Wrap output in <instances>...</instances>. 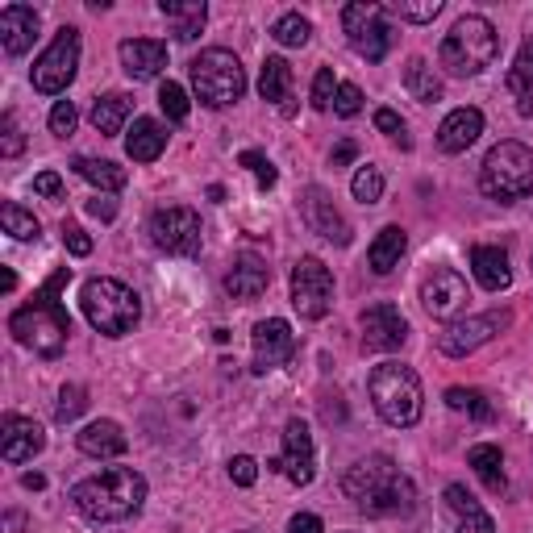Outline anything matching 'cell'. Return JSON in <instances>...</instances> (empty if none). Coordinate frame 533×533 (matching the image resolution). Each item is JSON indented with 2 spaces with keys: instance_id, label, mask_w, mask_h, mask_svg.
Here are the masks:
<instances>
[{
  "instance_id": "1",
  "label": "cell",
  "mask_w": 533,
  "mask_h": 533,
  "mask_svg": "<svg viewBox=\"0 0 533 533\" xmlns=\"http://www.w3.org/2000/svg\"><path fill=\"white\" fill-rule=\"evenodd\" d=\"M342 492L371 517H404V513H413V504H417L413 479L400 475V467L388 454H367V459L354 463L342 475Z\"/></svg>"
},
{
  "instance_id": "2",
  "label": "cell",
  "mask_w": 533,
  "mask_h": 533,
  "mask_svg": "<svg viewBox=\"0 0 533 533\" xmlns=\"http://www.w3.org/2000/svg\"><path fill=\"white\" fill-rule=\"evenodd\" d=\"M67 279H71V267H59L42 284V292L30 304H25V309H17L9 317L13 338L21 346H30L34 354H42V359H59L63 346H67V334H71V317H67V309L59 304V292H63Z\"/></svg>"
},
{
  "instance_id": "3",
  "label": "cell",
  "mask_w": 533,
  "mask_h": 533,
  "mask_svg": "<svg viewBox=\"0 0 533 533\" xmlns=\"http://www.w3.org/2000/svg\"><path fill=\"white\" fill-rule=\"evenodd\" d=\"M71 500L80 517L96 525H113V521H130L142 500H146V479L134 467H109L100 475H88L71 488Z\"/></svg>"
},
{
  "instance_id": "4",
  "label": "cell",
  "mask_w": 533,
  "mask_h": 533,
  "mask_svg": "<svg viewBox=\"0 0 533 533\" xmlns=\"http://www.w3.org/2000/svg\"><path fill=\"white\" fill-rule=\"evenodd\" d=\"M496 55H500V34H496V25L479 13H467L454 21V30L438 46V63L450 75H459V80L488 71L496 63Z\"/></svg>"
},
{
  "instance_id": "5",
  "label": "cell",
  "mask_w": 533,
  "mask_h": 533,
  "mask_svg": "<svg viewBox=\"0 0 533 533\" xmlns=\"http://www.w3.org/2000/svg\"><path fill=\"white\" fill-rule=\"evenodd\" d=\"M367 392H371V404H375V413L384 417L388 425L396 429H409L421 421V375L413 367H404L396 359L388 363H379L367 379Z\"/></svg>"
},
{
  "instance_id": "6",
  "label": "cell",
  "mask_w": 533,
  "mask_h": 533,
  "mask_svg": "<svg viewBox=\"0 0 533 533\" xmlns=\"http://www.w3.org/2000/svg\"><path fill=\"white\" fill-rule=\"evenodd\" d=\"M80 304H84L88 325L105 338H125L142 317V304H138L134 288H125L121 279H109V275L88 279L84 292H80Z\"/></svg>"
},
{
  "instance_id": "7",
  "label": "cell",
  "mask_w": 533,
  "mask_h": 533,
  "mask_svg": "<svg viewBox=\"0 0 533 533\" xmlns=\"http://www.w3.org/2000/svg\"><path fill=\"white\" fill-rule=\"evenodd\" d=\"M188 75H192L196 100L209 109L234 105V100H242V92H246V71H242L234 50H225V46L200 50V55L188 63Z\"/></svg>"
},
{
  "instance_id": "8",
  "label": "cell",
  "mask_w": 533,
  "mask_h": 533,
  "mask_svg": "<svg viewBox=\"0 0 533 533\" xmlns=\"http://www.w3.org/2000/svg\"><path fill=\"white\" fill-rule=\"evenodd\" d=\"M479 188L484 196L513 205V200L533 192V150L525 142H500L488 150L484 167H479Z\"/></svg>"
},
{
  "instance_id": "9",
  "label": "cell",
  "mask_w": 533,
  "mask_h": 533,
  "mask_svg": "<svg viewBox=\"0 0 533 533\" xmlns=\"http://www.w3.org/2000/svg\"><path fill=\"white\" fill-rule=\"evenodd\" d=\"M342 30L354 55H363L367 63H379L392 50L396 30L388 25V9L371 5V0H354V5L342 9Z\"/></svg>"
},
{
  "instance_id": "10",
  "label": "cell",
  "mask_w": 533,
  "mask_h": 533,
  "mask_svg": "<svg viewBox=\"0 0 533 533\" xmlns=\"http://www.w3.org/2000/svg\"><path fill=\"white\" fill-rule=\"evenodd\" d=\"M75 67H80V30H75V25H63V30L55 34V42L38 55L30 80L42 96H59L75 80Z\"/></svg>"
},
{
  "instance_id": "11",
  "label": "cell",
  "mask_w": 533,
  "mask_h": 533,
  "mask_svg": "<svg viewBox=\"0 0 533 533\" xmlns=\"http://www.w3.org/2000/svg\"><path fill=\"white\" fill-rule=\"evenodd\" d=\"M513 325L509 309H492V313H479V317H463V321H450L446 334H438V350L450 354V359H467L479 346H488L500 329Z\"/></svg>"
},
{
  "instance_id": "12",
  "label": "cell",
  "mask_w": 533,
  "mask_h": 533,
  "mask_svg": "<svg viewBox=\"0 0 533 533\" xmlns=\"http://www.w3.org/2000/svg\"><path fill=\"white\" fill-rule=\"evenodd\" d=\"M292 304H296V313L309 321H321L329 313V304H334V275H329V267L321 259L304 255L292 267Z\"/></svg>"
},
{
  "instance_id": "13",
  "label": "cell",
  "mask_w": 533,
  "mask_h": 533,
  "mask_svg": "<svg viewBox=\"0 0 533 533\" xmlns=\"http://www.w3.org/2000/svg\"><path fill=\"white\" fill-rule=\"evenodd\" d=\"M150 242L167 255H180V259H192L200 255V217L192 209H159L150 217Z\"/></svg>"
},
{
  "instance_id": "14",
  "label": "cell",
  "mask_w": 533,
  "mask_h": 533,
  "mask_svg": "<svg viewBox=\"0 0 533 533\" xmlns=\"http://www.w3.org/2000/svg\"><path fill=\"white\" fill-rule=\"evenodd\" d=\"M267 467L279 471V475H288L296 488H309L313 484V475H317V450H313L309 425H304L300 417H292L284 425V454H279V459H271Z\"/></svg>"
},
{
  "instance_id": "15",
  "label": "cell",
  "mask_w": 533,
  "mask_h": 533,
  "mask_svg": "<svg viewBox=\"0 0 533 533\" xmlns=\"http://www.w3.org/2000/svg\"><path fill=\"white\" fill-rule=\"evenodd\" d=\"M467 279L454 271V267H434V275L421 284V304H425V313L429 317H438V321H454L463 309H467Z\"/></svg>"
},
{
  "instance_id": "16",
  "label": "cell",
  "mask_w": 533,
  "mask_h": 533,
  "mask_svg": "<svg viewBox=\"0 0 533 533\" xmlns=\"http://www.w3.org/2000/svg\"><path fill=\"white\" fill-rule=\"evenodd\" d=\"M250 342H255V359H250V371H255V375H267L275 367H284L296 354V334H292V325L284 317L259 321L255 334H250Z\"/></svg>"
},
{
  "instance_id": "17",
  "label": "cell",
  "mask_w": 533,
  "mask_h": 533,
  "mask_svg": "<svg viewBox=\"0 0 533 533\" xmlns=\"http://www.w3.org/2000/svg\"><path fill=\"white\" fill-rule=\"evenodd\" d=\"M300 217H304V225H309L313 234H321L325 242H334V246H350V238H354L350 221L338 213L334 196H329L325 188H304V196H300Z\"/></svg>"
},
{
  "instance_id": "18",
  "label": "cell",
  "mask_w": 533,
  "mask_h": 533,
  "mask_svg": "<svg viewBox=\"0 0 533 533\" xmlns=\"http://www.w3.org/2000/svg\"><path fill=\"white\" fill-rule=\"evenodd\" d=\"M359 325H363V346L367 350H400L404 342H409V321H404V313L392 300H379V304H371V309H363Z\"/></svg>"
},
{
  "instance_id": "19",
  "label": "cell",
  "mask_w": 533,
  "mask_h": 533,
  "mask_svg": "<svg viewBox=\"0 0 533 533\" xmlns=\"http://www.w3.org/2000/svg\"><path fill=\"white\" fill-rule=\"evenodd\" d=\"M42 446H46V434L38 421L5 413V421H0V454H5V463H30L34 454H42Z\"/></svg>"
},
{
  "instance_id": "20",
  "label": "cell",
  "mask_w": 533,
  "mask_h": 533,
  "mask_svg": "<svg viewBox=\"0 0 533 533\" xmlns=\"http://www.w3.org/2000/svg\"><path fill=\"white\" fill-rule=\"evenodd\" d=\"M117 55H121V67L130 80H155L167 67V46L159 38H125L117 46Z\"/></svg>"
},
{
  "instance_id": "21",
  "label": "cell",
  "mask_w": 533,
  "mask_h": 533,
  "mask_svg": "<svg viewBox=\"0 0 533 533\" xmlns=\"http://www.w3.org/2000/svg\"><path fill=\"white\" fill-rule=\"evenodd\" d=\"M38 38V9L30 5H5L0 9V46L5 55H25Z\"/></svg>"
},
{
  "instance_id": "22",
  "label": "cell",
  "mask_w": 533,
  "mask_h": 533,
  "mask_svg": "<svg viewBox=\"0 0 533 533\" xmlns=\"http://www.w3.org/2000/svg\"><path fill=\"white\" fill-rule=\"evenodd\" d=\"M479 134H484V113L479 109H454L438 125V146L446 150V155H463L467 146L479 142Z\"/></svg>"
},
{
  "instance_id": "23",
  "label": "cell",
  "mask_w": 533,
  "mask_h": 533,
  "mask_svg": "<svg viewBox=\"0 0 533 533\" xmlns=\"http://www.w3.org/2000/svg\"><path fill=\"white\" fill-rule=\"evenodd\" d=\"M271 284V267L259 259V255H242L230 275H225V292H230L234 300H259Z\"/></svg>"
},
{
  "instance_id": "24",
  "label": "cell",
  "mask_w": 533,
  "mask_h": 533,
  "mask_svg": "<svg viewBox=\"0 0 533 533\" xmlns=\"http://www.w3.org/2000/svg\"><path fill=\"white\" fill-rule=\"evenodd\" d=\"M75 446H80L88 459H117V454H125L130 442H125L117 421H92V425H84L80 434H75Z\"/></svg>"
},
{
  "instance_id": "25",
  "label": "cell",
  "mask_w": 533,
  "mask_h": 533,
  "mask_svg": "<svg viewBox=\"0 0 533 533\" xmlns=\"http://www.w3.org/2000/svg\"><path fill=\"white\" fill-rule=\"evenodd\" d=\"M159 13L171 21V34L180 42H196L209 21L205 0H159Z\"/></svg>"
},
{
  "instance_id": "26",
  "label": "cell",
  "mask_w": 533,
  "mask_h": 533,
  "mask_svg": "<svg viewBox=\"0 0 533 533\" xmlns=\"http://www.w3.org/2000/svg\"><path fill=\"white\" fill-rule=\"evenodd\" d=\"M471 271H475V279L488 292H504V288L513 284L509 255H504L500 246H471Z\"/></svg>"
},
{
  "instance_id": "27",
  "label": "cell",
  "mask_w": 533,
  "mask_h": 533,
  "mask_svg": "<svg viewBox=\"0 0 533 533\" xmlns=\"http://www.w3.org/2000/svg\"><path fill=\"white\" fill-rule=\"evenodd\" d=\"M163 146H167V130H163V125L155 117H138L130 138H125V155H130L134 163H155L163 155Z\"/></svg>"
},
{
  "instance_id": "28",
  "label": "cell",
  "mask_w": 533,
  "mask_h": 533,
  "mask_svg": "<svg viewBox=\"0 0 533 533\" xmlns=\"http://www.w3.org/2000/svg\"><path fill=\"white\" fill-rule=\"evenodd\" d=\"M130 113H134V96H125V92L100 96L96 105H92V125H96V134L117 138V134L125 130V121H130Z\"/></svg>"
},
{
  "instance_id": "29",
  "label": "cell",
  "mask_w": 533,
  "mask_h": 533,
  "mask_svg": "<svg viewBox=\"0 0 533 533\" xmlns=\"http://www.w3.org/2000/svg\"><path fill=\"white\" fill-rule=\"evenodd\" d=\"M404 246H409V234H404L400 225H384V230H379V238L371 242V250H367L371 271H375V275H388V271L400 263Z\"/></svg>"
},
{
  "instance_id": "30",
  "label": "cell",
  "mask_w": 533,
  "mask_h": 533,
  "mask_svg": "<svg viewBox=\"0 0 533 533\" xmlns=\"http://www.w3.org/2000/svg\"><path fill=\"white\" fill-rule=\"evenodd\" d=\"M467 463L475 467V475L484 479V488L488 492H504L509 488V479H504V459H500V446H492V442H479V446H471L467 450Z\"/></svg>"
},
{
  "instance_id": "31",
  "label": "cell",
  "mask_w": 533,
  "mask_h": 533,
  "mask_svg": "<svg viewBox=\"0 0 533 533\" xmlns=\"http://www.w3.org/2000/svg\"><path fill=\"white\" fill-rule=\"evenodd\" d=\"M71 167H75V175H84V180L100 192H121L125 184H130L125 167H117L113 159H75Z\"/></svg>"
},
{
  "instance_id": "32",
  "label": "cell",
  "mask_w": 533,
  "mask_h": 533,
  "mask_svg": "<svg viewBox=\"0 0 533 533\" xmlns=\"http://www.w3.org/2000/svg\"><path fill=\"white\" fill-rule=\"evenodd\" d=\"M259 96L267 100V105H284V100L292 96V67H288V59L271 55L263 63V71H259Z\"/></svg>"
},
{
  "instance_id": "33",
  "label": "cell",
  "mask_w": 533,
  "mask_h": 533,
  "mask_svg": "<svg viewBox=\"0 0 533 533\" xmlns=\"http://www.w3.org/2000/svg\"><path fill=\"white\" fill-rule=\"evenodd\" d=\"M404 88H409V96L421 100V105H434V100H442V80H438V71L429 67L425 59H409V63H404Z\"/></svg>"
},
{
  "instance_id": "34",
  "label": "cell",
  "mask_w": 533,
  "mask_h": 533,
  "mask_svg": "<svg viewBox=\"0 0 533 533\" xmlns=\"http://www.w3.org/2000/svg\"><path fill=\"white\" fill-rule=\"evenodd\" d=\"M0 225H5V234L17 238V242H38V234H42L38 217L30 209L13 205V200H5V205H0Z\"/></svg>"
},
{
  "instance_id": "35",
  "label": "cell",
  "mask_w": 533,
  "mask_h": 533,
  "mask_svg": "<svg viewBox=\"0 0 533 533\" xmlns=\"http://www.w3.org/2000/svg\"><path fill=\"white\" fill-rule=\"evenodd\" d=\"M509 92L521 96V105H529V100H533V34L521 42L517 63L509 67Z\"/></svg>"
},
{
  "instance_id": "36",
  "label": "cell",
  "mask_w": 533,
  "mask_h": 533,
  "mask_svg": "<svg viewBox=\"0 0 533 533\" xmlns=\"http://www.w3.org/2000/svg\"><path fill=\"white\" fill-rule=\"evenodd\" d=\"M446 404L454 413H467L475 421H492V404L479 388H446Z\"/></svg>"
},
{
  "instance_id": "37",
  "label": "cell",
  "mask_w": 533,
  "mask_h": 533,
  "mask_svg": "<svg viewBox=\"0 0 533 533\" xmlns=\"http://www.w3.org/2000/svg\"><path fill=\"white\" fill-rule=\"evenodd\" d=\"M271 38L279 46H304L313 38V25H309V17H300V13H284L271 25Z\"/></svg>"
},
{
  "instance_id": "38",
  "label": "cell",
  "mask_w": 533,
  "mask_h": 533,
  "mask_svg": "<svg viewBox=\"0 0 533 533\" xmlns=\"http://www.w3.org/2000/svg\"><path fill=\"white\" fill-rule=\"evenodd\" d=\"M350 192H354V200L359 205H379V196H384V171L379 167H359L354 171V180H350Z\"/></svg>"
},
{
  "instance_id": "39",
  "label": "cell",
  "mask_w": 533,
  "mask_h": 533,
  "mask_svg": "<svg viewBox=\"0 0 533 533\" xmlns=\"http://www.w3.org/2000/svg\"><path fill=\"white\" fill-rule=\"evenodd\" d=\"M84 409H88V392H84V384H67V388L59 392L55 421H59V425H71V421H80Z\"/></svg>"
},
{
  "instance_id": "40",
  "label": "cell",
  "mask_w": 533,
  "mask_h": 533,
  "mask_svg": "<svg viewBox=\"0 0 533 533\" xmlns=\"http://www.w3.org/2000/svg\"><path fill=\"white\" fill-rule=\"evenodd\" d=\"M392 13H396L400 21L425 25V21H434V17L442 13V0H392Z\"/></svg>"
},
{
  "instance_id": "41",
  "label": "cell",
  "mask_w": 533,
  "mask_h": 533,
  "mask_svg": "<svg viewBox=\"0 0 533 533\" xmlns=\"http://www.w3.org/2000/svg\"><path fill=\"white\" fill-rule=\"evenodd\" d=\"M159 105H163V113H167V121H188V92L180 88V84H163L159 88Z\"/></svg>"
},
{
  "instance_id": "42",
  "label": "cell",
  "mask_w": 533,
  "mask_h": 533,
  "mask_svg": "<svg viewBox=\"0 0 533 533\" xmlns=\"http://www.w3.org/2000/svg\"><path fill=\"white\" fill-rule=\"evenodd\" d=\"M238 163H242L250 175H255L263 192H267V188H275V167H271V159H267V155H259V150H242Z\"/></svg>"
},
{
  "instance_id": "43",
  "label": "cell",
  "mask_w": 533,
  "mask_h": 533,
  "mask_svg": "<svg viewBox=\"0 0 533 533\" xmlns=\"http://www.w3.org/2000/svg\"><path fill=\"white\" fill-rule=\"evenodd\" d=\"M75 125H80V113H75V105H71V100H59V105L50 109V134H55V138H71Z\"/></svg>"
},
{
  "instance_id": "44",
  "label": "cell",
  "mask_w": 533,
  "mask_h": 533,
  "mask_svg": "<svg viewBox=\"0 0 533 533\" xmlns=\"http://www.w3.org/2000/svg\"><path fill=\"white\" fill-rule=\"evenodd\" d=\"M375 130H379V134H388L400 150H409V146H413V142H409V130H404V121H400V113H392V109H379V113H375Z\"/></svg>"
},
{
  "instance_id": "45",
  "label": "cell",
  "mask_w": 533,
  "mask_h": 533,
  "mask_svg": "<svg viewBox=\"0 0 533 533\" xmlns=\"http://www.w3.org/2000/svg\"><path fill=\"white\" fill-rule=\"evenodd\" d=\"M21 150H25V138H21V130H17V117L5 113V117H0V155H5V159H17Z\"/></svg>"
},
{
  "instance_id": "46",
  "label": "cell",
  "mask_w": 533,
  "mask_h": 533,
  "mask_svg": "<svg viewBox=\"0 0 533 533\" xmlns=\"http://www.w3.org/2000/svg\"><path fill=\"white\" fill-rule=\"evenodd\" d=\"M446 504H450V509L454 513H459V517H475V513H484V504H479L463 484H450L446 488Z\"/></svg>"
},
{
  "instance_id": "47",
  "label": "cell",
  "mask_w": 533,
  "mask_h": 533,
  "mask_svg": "<svg viewBox=\"0 0 533 533\" xmlns=\"http://www.w3.org/2000/svg\"><path fill=\"white\" fill-rule=\"evenodd\" d=\"M334 96H338L334 71L321 67V71H317V80H313V109H329V105H334Z\"/></svg>"
},
{
  "instance_id": "48",
  "label": "cell",
  "mask_w": 533,
  "mask_h": 533,
  "mask_svg": "<svg viewBox=\"0 0 533 533\" xmlns=\"http://www.w3.org/2000/svg\"><path fill=\"white\" fill-rule=\"evenodd\" d=\"M363 109V92L354 84H338V96H334V113L338 117H359Z\"/></svg>"
},
{
  "instance_id": "49",
  "label": "cell",
  "mask_w": 533,
  "mask_h": 533,
  "mask_svg": "<svg viewBox=\"0 0 533 533\" xmlns=\"http://www.w3.org/2000/svg\"><path fill=\"white\" fill-rule=\"evenodd\" d=\"M63 246L71 250L75 259H88V255H92V238H88L75 221H63Z\"/></svg>"
},
{
  "instance_id": "50",
  "label": "cell",
  "mask_w": 533,
  "mask_h": 533,
  "mask_svg": "<svg viewBox=\"0 0 533 533\" xmlns=\"http://www.w3.org/2000/svg\"><path fill=\"white\" fill-rule=\"evenodd\" d=\"M230 479L238 488H255V479H259V463L250 459V454H238V459H230Z\"/></svg>"
},
{
  "instance_id": "51",
  "label": "cell",
  "mask_w": 533,
  "mask_h": 533,
  "mask_svg": "<svg viewBox=\"0 0 533 533\" xmlns=\"http://www.w3.org/2000/svg\"><path fill=\"white\" fill-rule=\"evenodd\" d=\"M34 192L46 200H63V180L55 171H42V175H34Z\"/></svg>"
},
{
  "instance_id": "52",
  "label": "cell",
  "mask_w": 533,
  "mask_h": 533,
  "mask_svg": "<svg viewBox=\"0 0 533 533\" xmlns=\"http://www.w3.org/2000/svg\"><path fill=\"white\" fill-rule=\"evenodd\" d=\"M288 533H325V525H321V517H313V513H296V517L288 521Z\"/></svg>"
},
{
  "instance_id": "53",
  "label": "cell",
  "mask_w": 533,
  "mask_h": 533,
  "mask_svg": "<svg viewBox=\"0 0 533 533\" xmlns=\"http://www.w3.org/2000/svg\"><path fill=\"white\" fill-rule=\"evenodd\" d=\"M88 213H92V217H100V221H113V217H117V200L96 196V200H88Z\"/></svg>"
},
{
  "instance_id": "54",
  "label": "cell",
  "mask_w": 533,
  "mask_h": 533,
  "mask_svg": "<svg viewBox=\"0 0 533 533\" xmlns=\"http://www.w3.org/2000/svg\"><path fill=\"white\" fill-rule=\"evenodd\" d=\"M459 533H496V525H492V517H488V513H475V517H463Z\"/></svg>"
},
{
  "instance_id": "55",
  "label": "cell",
  "mask_w": 533,
  "mask_h": 533,
  "mask_svg": "<svg viewBox=\"0 0 533 533\" xmlns=\"http://www.w3.org/2000/svg\"><path fill=\"white\" fill-rule=\"evenodd\" d=\"M354 155H359V146H354V142L346 138V142H338L334 155H329V163H334V167H346V163H354Z\"/></svg>"
},
{
  "instance_id": "56",
  "label": "cell",
  "mask_w": 533,
  "mask_h": 533,
  "mask_svg": "<svg viewBox=\"0 0 533 533\" xmlns=\"http://www.w3.org/2000/svg\"><path fill=\"white\" fill-rule=\"evenodd\" d=\"M21 488L42 492V488H46V475H38V471H25V475H21Z\"/></svg>"
},
{
  "instance_id": "57",
  "label": "cell",
  "mask_w": 533,
  "mask_h": 533,
  "mask_svg": "<svg viewBox=\"0 0 533 533\" xmlns=\"http://www.w3.org/2000/svg\"><path fill=\"white\" fill-rule=\"evenodd\" d=\"M0 279H5V292H13V288H17V275H13V267H5V275H0Z\"/></svg>"
},
{
  "instance_id": "58",
  "label": "cell",
  "mask_w": 533,
  "mask_h": 533,
  "mask_svg": "<svg viewBox=\"0 0 533 533\" xmlns=\"http://www.w3.org/2000/svg\"><path fill=\"white\" fill-rule=\"evenodd\" d=\"M209 200H217V205H221V200H225V188H221V184H213V188H209Z\"/></svg>"
}]
</instances>
